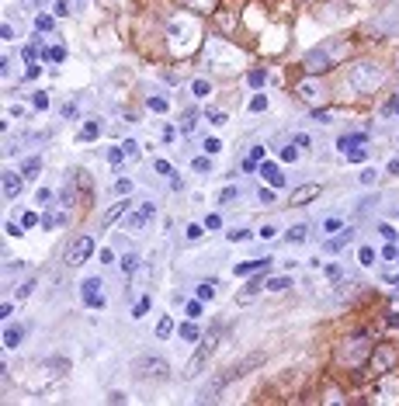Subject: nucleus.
Segmentation results:
<instances>
[{
  "label": "nucleus",
  "mask_w": 399,
  "mask_h": 406,
  "mask_svg": "<svg viewBox=\"0 0 399 406\" xmlns=\"http://www.w3.org/2000/svg\"><path fill=\"white\" fill-rule=\"evenodd\" d=\"M90 254H94V240H90V236H80V240H73V243L66 247L63 264H66V268H80Z\"/></svg>",
  "instance_id": "obj_3"
},
{
  "label": "nucleus",
  "mask_w": 399,
  "mask_h": 406,
  "mask_svg": "<svg viewBox=\"0 0 399 406\" xmlns=\"http://www.w3.org/2000/svg\"><path fill=\"white\" fill-rule=\"evenodd\" d=\"M351 240H354V229H347V233H340V236H333L330 243H327V250H330V254H337V250H344V247H347Z\"/></svg>",
  "instance_id": "obj_8"
},
{
  "label": "nucleus",
  "mask_w": 399,
  "mask_h": 406,
  "mask_svg": "<svg viewBox=\"0 0 399 406\" xmlns=\"http://www.w3.org/2000/svg\"><path fill=\"white\" fill-rule=\"evenodd\" d=\"M149 108H153V111H167V101H163V97H149Z\"/></svg>",
  "instance_id": "obj_26"
},
{
  "label": "nucleus",
  "mask_w": 399,
  "mask_h": 406,
  "mask_svg": "<svg viewBox=\"0 0 399 406\" xmlns=\"http://www.w3.org/2000/svg\"><path fill=\"white\" fill-rule=\"evenodd\" d=\"M281 160H288V163H292V160H299V153H295V146H285V149H281Z\"/></svg>",
  "instance_id": "obj_27"
},
{
  "label": "nucleus",
  "mask_w": 399,
  "mask_h": 406,
  "mask_svg": "<svg viewBox=\"0 0 399 406\" xmlns=\"http://www.w3.org/2000/svg\"><path fill=\"white\" fill-rule=\"evenodd\" d=\"M122 156H125V149H111V153H108V163H111V167H118V163H122Z\"/></svg>",
  "instance_id": "obj_24"
},
{
  "label": "nucleus",
  "mask_w": 399,
  "mask_h": 406,
  "mask_svg": "<svg viewBox=\"0 0 399 406\" xmlns=\"http://www.w3.org/2000/svg\"><path fill=\"white\" fill-rule=\"evenodd\" d=\"M261 170H264V177L274 184V188H285V177L278 174V167H274V163H267V160H264V167H261Z\"/></svg>",
  "instance_id": "obj_10"
},
{
  "label": "nucleus",
  "mask_w": 399,
  "mask_h": 406,
  "mask_svg": "<svg viewBox=\"0 0 399 406\" xmlns=\"http://www.w3.org/2000/svg\"><path fill=\"white\" fill-rule=\"evenodd\" d=\"M267 288H274V292H281V288H288V278H271V281H267Z\"/></svg>",
  "instance_id": "obj_25"
},
{
  "label": "nucleus",
  "mask_w": 399,
  "mask_h": 406,
  "mask_svg": "<svg viewBox=\"0 0 399 406\" xmlns=\"http://www.w3.org/2000/svg\"><path fill=\"white\" fill-rule=\"evenodd\" d=\"M63 56H66V52H63V49H59V45H56V49H49V59H56V63H59V59H63Z\"/></svg>",
  "instance_id": "obj_36"
},
{
  "label": "nucleus",
  "mask_w": 399,
  "mask_h": 406,
  "mask_svg": "<svg viewBox=\"0 0 399 406\" xmlns=\"http://www.w3.org/2000/svg\"><path fill=\"white\" fill-rule=\"evenodd\" d=\"M21 337H24V327H17V323L3 330V344H7V347H17V344H21Z\"/></svg>",
  "instance_id": "obj_9"
},
{
  "label": "nucleus",
  "mask_w": 399,
  "mask_h": 406,
  "mask_svg": "<svg viewBox=\"0 0 399 406\" xmlns=\"http://www.w3.org/2000/svg\"><path fill=\"white\" fill-rule=\"evenodd\" d=\"M316 195H320V184H306L302 191H295V195H292V205H306V202H313Z\"/></svg>",
  "instance_id": "obj_6"
},
{
  "label": "nucleus",
  "mask_w": 399,
  "mask_h": 406,
  "mask_svg": "<svg viewBox=\"0 0 399 406\" xmlns=\"http://www.w3.org/2000/svg\"><path fill=\"white\" fill-rule=\"evenodd\" d=\"M122 149H125V156H129V160H135V156H139V146H135L132 139H125V146H122Z\"/></svg>",
  "instance_id": "obj_23"
},
{
  "label": "nucleus",
  "mask_w": 399,
  "mask_h": 406,
  "mask_svg": "<svg viewBox=\"0 0 399 406\" xmlns=\"http://www.w3.org/2000/svg\"><path fill=\"white\" fill-rule=\"evenodd\" d=\"M170 327H174V323L163 316V320H160V327H156V337H170Z\"/></svg>",
  "instance_id": "obj_21"
},
{
  "label": "nucleus",
  "mask_w": 399,
  "mask_h": 406,
  "mask_svg": "<svg viewBox=\"0 0 399 406\" xmlns=\"http://www.w3.org/2000/svg\"><path fill=\"white\" fill-rule=\"evenodd\" d=\"M361 160H365L361 149H347V163H361Z\"/></svg>",
  "instance_id": "obj_28"
},
{
  "label": "nucleus",
  "mask_w": 399,
  "mask_h": 406,
  "mask_svg": "<svg viewBox=\"0 0 399 406\" xmlns=\"http://www.w3.org/2000/svg\"><path fill=\"white\" fill-rule=\"evenodd\" d=\"M3 195L7 198H17L21 195V177L17 174H3Z\"/></svg>",
  "instance_id": "obj_7"
},
{
  "label": "nucleus",
  "mask_w": 399,
  "mask_h": 406,
  "mask_svg": "<svg viewBox=\"0 0 399 406\" xmlns=\"http://www.w3.org/2000/svg\"><path fill=\"white\" fill-rule=\"evenodd\" d=\"M215 295V285H201L198 288V299H212Z\"/></svg>",
  "instance_id": "obj_30"
},
{
  "label": "nucleus",
  "mask_w": 399,
  "mask_h": 406,
  "mask_svg": "<svg viewBox=\"0 0 399 406\" xmlns=\"http://www.w3.org/2000/svg\"><path fill=\"white\" fill-rule=\"evenodd\" d=\"M181 337H188V340H198V327H195V323H184V327H181Z\"/></svg>",
  "instance_id": "obj_19"
},
{
  "label": "nucleus",
  "mask_w": 399,
  "mask_h": 406,
  "mask_svg": "<svg viewBox=\"0 0 399 406\" xmlns=\"http://www.w3.org/2000/svg\"><path fill=\"white\" fill-rule=\"evenodd\" d=\"M35 170H38V160H35V156H31V160H24V174H35Z\"/></svg>",
  "instance_id": "obj_33"
},
{
  "label": "nucleus",
  "mask_w": 399,
  "mask_h": 406,
  "mask_svg": "<svg viewBox=\"0 0 399 406\" xmlns=\"http://www.w3.org/2000/svg\"><path fill=\"white\" fill-rule=\"evenodd\" d=\"M122 271H125V278L135 271V254H129V257H122Z\"/></svg>",
  "instance_id": "obj_22"
},
{
  "label": "nucleus",
  "mask_w": 399,
  "mask_h": 406,
  "mask_svg": "<svg viewBox=\"0 0 399 406\" xmlns=\"http://www.w3.org/2000/svg\"><path fill=\"white\" fill-rule=\"evenodd\" d=\"M372 261H375V250L365 247V250H361V264H372Z\"/></svg>",
  "instance_id": "obj_35"
},
{
  "label": "nucleus",
  "mask_w": 399,
  "mask_h": 406,
  "mask_svg": "<svg viewBox=\"0 0 399 406\" xmlns=\"http://www.w3.org/2000/svg\"><path fill=\"white\" fill-rule=\"evenodd\" d=\"M97 135H101V122H87L83 132H80V139H83V142H94Z\"/></svg>",
  "instance_id": "obj_13"
},
{
  "label": "nucleus",
  "mask_w": 399,
  "mask_h": 406,
  "mask_svg": "<svg viewBox=\"0 0 399 406\" xmlns=\"http://www.w3.org/2000/svg\"><path fill=\"white\" fill-rule=\"evenodd\" d=\"M247 236H250L247 229H233V233H229V240H233V243H236V240H247Z\"/></svg>",
  "instance_id": "obj_34"
},
{
  "label": "nucleus",
  "mask_w": 399,
  "mask_h": 406,
  "mask_svg": "<svg viewBox=\"0 0 399 406\" xmlns=\"http://www.w3.org/2000/svg\"><path fill=\"white\" fill-rule=\"evenodd\" d=\"M267 108V97H254V101H250V111H264Z\"/></svg>",
  "instance_id": "obj_29"
},
{
  "label": "nucleus",
  "mask_w": 399,
  "mask_h": 406,
  "mask_svg": "<svg viewBox=\"0 0 399 406\" xmlns=\"http://www.w3.org/2000/svg\"><path fill=\"white\" fill-rule=\"evenodd\" d=\"M222 330H226V327H222V323H215V327H212V334H208V337H205V340L198 344V351H195L191 365L184 368V379H195L201 368H205V361L212 358V351H215V344H219V337H222Z\"/></svg>",
  "instance_id": "obj_2"
},
{
  "label": "nucleus",
  "mask_w": 399,
  "mask_h": 406,
  "mask_svg": "<svg viewBox=\"0 0 399 406\" xmlns=\"http://www.w3.org/2000/svg\"><path fill=\"white\" fill-rule=\"evenodd\" d=\"M146 309H149V299H142V302H135V316H142Z\"/></svg>",
  "instance_id": "obj_37"
},
{
  "label": "nucleus",
  "mask_w": 399,
  "mask_h": 406,
  "mask_svg": "<svg viewBox=\"0 0 399 406\" xmlns=\"http://www.w3.org/2000/svg\"><path fill=\"white\" fill-rule=\"evenodd\" d=\"M125 208H129V202H122V205H115V208H108V215L101 219V226H111L118 215H125Z\"/></svg>",
  "instance_id": "obj_14"
},
{
  "label": "nucleus",
  "mask_w": 399,
  "mask_h": 406,
  "mask_svg": "<svg viewBox=\"0 0 399 406\" xmlns=\"http://www.w3.org/2000/svg\"><path fill=\"white\" fill-rule=\"evenodd\" d=\"M149 215H153V205H142L132 219H129V226H135V229H139V226H146V219H149Z\"/></svg>",
  "instance_id": "obj_12"
},
{
  "label": "nucleus",
  "mask_w": 399,
  "mask_h": 406,
  "mask_svg": "<svg viewBox=\"0 0 399 406\" xmlns=\"http://www.w3.org/2000/svg\"><path fill=\"white\" fill-rule=\"evenodd\" d=\"M135 379H142V382H167L170 379V365L160 354H142V358H135Z\"/></svg>",
  "instance_id": "obj_1"
},
{
  "label": "nucleus",
  "mask_w": 399,
  "mask_h": 406,
  "mask_svg": "<svg viewBox=\"0 0 399 406\" xmlns=\"http://www.w3.org/2000/svg\"><path fill=\"white\" fill-rule=\"evenodd\" d=\"M35 28H38V31H49V28H52V17H49V14H38V17H35Z\"/></svg>",
  "instance_id": "obj_17"
},
{
  "label": "nucleus",
  "mask_w": 399,
  "mask_h": 406,
  "mask_svg": "<svg viewBox=\"0 0 399 406\" xmlns=\"http://www.w3.org/2000/svg\"><path fill=\"white\" fill-rule=\"evenodd\" d=\"M393 111H399V101H393Z\"/></svg>",
  "instance_id": "obj_39"
},
{
  "label": "nucleus",
  "mask_w": 399,
  "mask_h": 406,
  "mask_svg": "<svg viewBox=\"0 0 399 406\" xmlns=\"http://www.w3.org/2000/svg\"><path fill=\"white\" fill-rule=\"evenodd\" d=\"M396 365V351L393 347H379L375 358H372V372H389Z\"/></svg>",
  "instance_id": "obj_5"
},
{
  "label": "nucleus",
  "mask_w": 399,
  "mask_h": 406,
  "mask_svg": "<svg viewBox=\"0 0 399 406\" xmlns=\"http://www.w3.org/2000/svg\"><path fill=\"white\" fill-rule=\"evenodd\" d=\"M361 142H365V132H354V135H340L337 146H340V149H358Z\"/></svg>",
  "instance_id": "obj_11"
},
{
  "label": "nucleus",
  "mask_w": 399,
  "mask_h": 406,
  "mask_svg": "<svg viewBox=\"0 0 399 406\" xmlns=\"http://www.w3.org/2000/svg\"><path fill=\"white\" fill-rule=\"evenodd\" d=\"M261 268H271V261H264V264H240L236 274H250V271H261Z\"/></svg>",
  "instance_id": "obj_18"
},
{
  "label": "nucleus",
  "mask_w": 399,
  "mask_h": 406,
  "mask_svg": "<svg viewBox=\"0 0 399 406\" xmlns=\"http://www.w3.org/2000/svg\"><path fill=\"white\" fill-rule=\"evenodd\" d=\"M111 191H115V195H129V191H132V181H129V177H118Z\"/></svg>",
  "instance_id": "obj_15"
},
{
  "label": "nucleus",
  "mask_w": 399,
  "mask_h": 406,
  "mask_svg": "<svg viewBox=\"0 0 399 406\" xmlns=\"http://www.w3.org/2000/svg\"><path fill=\"white\" fill-rule=\"evenodd\" d=\"M340 274H344V268H340V264H330V268H327V278H333V281H337Z\"/></svg>",
  "instance_id": "obj_31"
},
{
  "label": "nucleus",
  "mask_w": 399,
  "mask_h": 406,
  "mask_svg": "<svg viewBox=\"0 0 399 406\" xmlns=\"http://www.w3.org/2000/svg\"><path fill=\"white\" fill-rule=\"evenodd\" d=\"M80 295H83L87 306H97V309L104 306V299H101V281H97V278H87L83 288H80Z\"/></svg>",
  "instance_id": "obj_4"
},
{
  "label": "nucleus",
  "mask_w": 399,
  "mask_h": 406,
  "mask_svg": "<svg viewBox=\"0 0 399 406\" xmlns=\"http://www.w3.org/2000/svg\"><path fill=\"white\" fill-rule=\"evenodd\" d=\"M389 174H399V160H393V163H389Z\"/></svg>",
  "instance_id": "obj_38"
},
{
  "label": "nucleus",
  "mask_w": 399,
  "mask_h": 406,
  "mask_svg": "<svg viewBox=\"0 0 399 406\" xmlns=\"http://www.w3.org/2000/svg\"><path fill=\"white\" fill-rule=\"evenodd\" d=\"M31 104H35L38 111H45V108H49V94H35V97H31Z\"/></svg>",
  "instance_id": "obj_20"
},
{
  "label": "nucleus",
  "mask_w": 399,
  "mask_h": 406,
  "mask_svg": "<svg viewBox=\"0 0 399 406\" xmlns=\"http://www.w3.org/2000/svg\"><path fill=\"white\" fill-rule=\"evenodd\" d=\"M250 83H254V87H264V73H261V69H257V73H250Z\"/></svg>",
  "instance_id": "obj_32"
},
{
  "label": "nucleus",
  "mask_w": 399,
  "mask_h": 406,
  "mask_svg": "<svg viewBox=\"0 0 399 406\" xmlns=\"http://www.w3.org/2000/svg\"><path fill=\"white\" fill-rule=\"evenodd\" d=\"M306 240V226H295V229H288V243H302Z\"/></svg>",
  "instance_id": "obj_16"
}]
</instances>
